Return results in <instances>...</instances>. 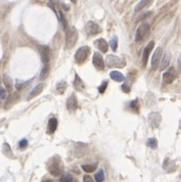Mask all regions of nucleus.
Listing matches in <instances>:
<instances>
[{"label":"nucleus","instance_id":"nucleus-33","mask_svg":"<svg viewBox=\"0 0 181 182\" xmlns=\"http://www.w3.org/2000/svg\"><path fill=\"white\" fill-rule=\"evenodd\" d=\"M131 107L132 109H134V111L138 112L139 110V103H138V99H135L131 102Z\"/></svg>","mask_w":181,"mask_h":182},{"label":"nucleus","instance_id":"nucleus-18","mask_svg":"<svg viewBox=\"0 0 181 182\" xmlns=\"http://www.w3.org/2000/svg\"><path fill=\"white\" fill-rule=\"evenodd\" d=\"M110 76H111L112 79L116 82H122L125 80L124 75H123L121 72H119V71H112L111 74H110Z\"/></svg>","mask_w":181,"mask_h":182},{"label":"nucleus","instance_id":"nucleus-4","mask_svg":"<svg viewBox=\"0 0 181 182\" xmlns=\"http://www.w3.org/2000/svg\"><path fill=\"white\" fill-rule=\"evenodd\" d=\"M90 54V47L88 46H82L78 49L75 54V61L77 63H83Z\"/></svg>","mask_w":181,"mask_h":182},{"label":"nucleus","instance_id":"nucleus-16","mask_svg":"<svg viewBox=\"0 0 181 182\" xmlns=\"http://www.w3.org/2000/svg\"><path fill=\"white\" fill-rule=\"evenodd\" d=\"M43 88H44V84H43V83H40V84H38L37 86H35L33 88V90L30 92V95L28 96V99H32V98H34L35 96H38L42 92Z\"/></svg>","mask_w":181,"mask_h":182},{"label":"nucleus","instance_id":"nucleus-32","mask_svg":"<svg viewBox=\"0 0 181 182\" xmlns=\"http://www.w3.org/2000/svg\"><path fill=\"white\" fill-rule=\"evenodd\" d=\"M106 86H108V81H104L102 82V84L99 86L98 91L100 92V93H104V91H106Z\"/></svg>","mask_w":181,"mask_h":182},{"label":"nucleus","instance_id":"nucleus-22","mask_svg":"<svg viewBox=\"0 0 181 182\" xmlns=\"http://www.w3.org/2000/svg\"><path fill=\"white\" fill-rule=\"evenodd\" d=\"M2 152L3 154H5L6 156H8V158H12L13 156V154H12V152H11V147L9 146V144L7 142H4L2 145Z\"/></svg>","mask_w":181,"mask_h":182},{"label":"nucleus","instance_id":"nucleus-15","mask_svg":"<svg viewBox=\"0 0 181 182\" xmlns=\"http://www.w3.org/2000/svg\"><path fill=\"white\" fill-rule=\"evenodd\" d=\"M77 107H78L77 98H76V96L74 95V94H72V95L68 98V100H67V109H68L70 112H74V111H76Z\"/></svg>","mask_w":181,"mask_h":182},{"label":"nucleus","instance_id":"nucleus-29","mask_svg":"<svg viewBox=\"0 0 181 182\" xmlns=\"http://www.w3.org/2000/svg\"><path fill=\"white\" fill-rule=\"evenodd\" d=\"M110 45H111V48L113 49V51H116L118 47V37H113V39L110 41Z\"/></svg>","mask_w":181,"mask_h":182},{"label":"nucleus","instance_id":"nucleus-28","mask_svg":"<svg viewBox=\"0 0 181 182\" xmlns=\"http://www.w3.org/2000/svg\"><path fill=\"white\" fill-rule=\"evenodd\" d=\"M147 3H149V1H146V0H143V1H140V2L138 3V4L135 6V12H138L140 11L142 8H143L144 6H146L147 5Z\"/></svg>","mask_w":181,"mask_h":182},{"label":"nucleus","instance_id":"nucleus-27","mask_svg":"<svg viewBox=\"0 0 181 182\" xmlns=\"http://www.w3.org/2000/svg\"><path fill=\"white\" fill-rule=\"evenodd\" d=\"M48 74H49V65H44L42 72L40 74V78L41 79H45L48 76Z\"/></svg>","mask_w":181,"mask_h":182},{"label":"nucleus","instance_id":"nucleus-24","mask_svg":"<svg viewBox=\"0 0 181 182\" xmlns=\"http://www.w3.org/2000/svg\"><path fill=\"white\" fill-rule=\"evenodd\" d=\"M67 83L65 81H61V82H59L57 83V92L59 93H64L65 92V90L67 89Z\"/></svg>","mask_w":181,"mask_h":182},{"label":"nucleus","instance_id":"nucleus-12","mask_svg":"<svg viewBox=\"0 0 181 182\" xmlns=\"http://www.w3.org/2000/svg\"><path fill=\"white\" fill-rule=\"evenodd\" d=\"M153 46H155V42H153V41H151V42L145 46V48H144L143 53H142V65H145L146 63H147L149 54H151V50L153 49Z\"/></svg>","mask_w":181,"mask_h":182},{"label":"nucleus","instance_id":"nucleus-9","mask_svg":"<svg viewBox=\"0 0 181 182\" xmlns=\"http://www.w3.org/2000/svg\"><path fill=\"white\" fill-rule=\"evenodd\" d=\"M161 121H162V116L160 113L151 112L148 115V123H149L151 128H158L160 126Z\"/></svg>","mask_w":181,"mask_h":182},{"label":"nucleus","instance_id":"nucleus-2","mask_svg":"<svg viewBox=\"0 0 181 182\" xmlns=\"http://www.w3.org/2000/svg\"><path fill=\"white\" fill-rule=\"evenodd\" d=\"M106 63L108 65V68H124L126 65V61L119 56L110 54L106 57Z\"/></svg>","mask_w":181,"mask_h":182},{"label":"nucleus","instance_id":"nucleus-21","mask_svg":"<svg viewBox=\"0 0 181 182\" xmlns=\"http://www.w3.org/2000/svg\"><path fill=\"white\" fill-rule=\"evenodd\" d=\"M57 120L55 118H51L48 122V125H47V129H48V133L52 134L54 131L57 130Z\"/></svg>","mask_w":181,"mask_h":182},{"label":"nucleus","instance_id":"nucleus-37","mask_svg":"<svg viewBox=\"0 0 181 182\" xmlns=\"http://www.w3.org/2000/svg\"><path fill=\"white\" fill-rule=\"evenodd\" d=\"M83 182H94L93 179H92L91 176H88V175H85L83 177Z\"/></svg>","mask_w":181,"mask_h":182},{"label":"nucleus","instance_id":"nucleus-23","mask_svg":"<svg viewBox=\"0 0 181 182\" xmlns=\"http://www.w3.org/2000/svg\"><path fill=\"white\" fill-rule=\"evenodd\" d=\"M17 98H19V95H17V93L11 94V95L9 96V98L7 99L6 104H5V107H6V109H8V107H9V104H10V103H14L15 101L17 100Z\"/></svg>","mask_w":181,"mask_h":182},{"label":"nucleus","instance_id":"nucleus-39","mask_svg":"<svg viewBox=\"0 0 181 182\" xmlns=\"http://www.w3.org/2000/svg\"><path fill=\"white\" fill-rule=\"evenodd\" d=\"M42 182H51V180L48 179V180H45V181H42Z\"/></svg>","mask_w":181,"mask_h":182},{"label":"nucleus","instance_id":"nucleus-3","mask_svg":"<svg viewBox=\"0 0 181 182\" xmlns=\"http://www.w3.org/2000/svg\"><path fill=\"white\" fill-rule=\"evenodd\" d=\"M151 30V27L147 23H142L140 26L137 28L136 33H135V41L136 42H141L145 39V37L148 35Z\"/></svg>","mask_w":181,"mask_h":182},{"label":"nucleus","instance_id":"nucleus-20","mask_svg":"<svg viewBox=\"0 0 181 182\" xmlns=\"http://www.w3.org/2000/svg\"><path fill=\"white\" fill-rule=\"evenodd\" d=\"M2 81H3V84H4L5 88H6V90L8 91V92H11V90H12V80H11V78H10L8 75H3Z\"/></svg>","mask_w":181,"mask_h":182},{"label":"nucleus","instance_id":"nucleus-11","mask_svg":"<svg viewBox=\"0 0 181 182\" xmlns=\"http://www.w3.org/2000/svg\"><path fill=\"white\" fill-rule=\"evenodd\" d=\"M92 63L95 67V69L98 71H102L104 69V61L102 59V55L99 52H94L93 53Z\"/></svg>","mask_w":181,"mask_h":182},{"label":"nucleus","instance_id":"nucleus-41","mask_svg":"<svg viewBox=\"0 0 181 182\" xmlns=\"http://www.w3.org/2000/svg\"><path fill=\"white\" fill-rule=\"evenodd\" d=\"M72 182H77V181H74V180H73V181H72Z\"/></svg>","mask_w":181,"mask_h":182},{"label":"nucleus","instance_id":"nucleus-35","mask_svg":"<svg viewBox=\"0 0 181 182\" xmlns=\"http://www.w3.org/2000/svg\"><path fill=\"white\" fill-rule=\"evenodd\" d=\"M27 145H28V140L27 139H22L21 141H20V147H21V148H25Z\"/></svg>","mask_w":181,"mask_h":182},{"label":"nucleus","instance_id":"nucleus-40","mask_svg":"<svg viewBox=\"0 0 181 182\" xmlns=\"http://www.w3.org/2000/svg\"><path fill=\"white\" fill-rule=\"evenodd\" d=\"M179 128L181 129V120H180V123H179Z\"/></svg>","mask_w":181,"mask_h":182},{"label":"nucleus","instance_id":"nucleus-31","mask_svg":"<svg viewBox=\"0 0 181 182\" xmlns=\"http://www.w3.org/2000/svg\"><path fill=\"white\" fill-rule=\"evenodd\" d=\"M82 169L86 173H92L95 170V166H93V165H83Z\"/></svg>","mask_w":181,"mask_h":182},{"label":"nucleus","instance_id":"nucleus-38","mask_svg":"<svg viewBox=\"0 0 181 182\" xmlns=\"http://www.w3.org/2000/svg\"><path fill=\"white\" fill-rule=\"evenodd\" d=\"M178 67H179V70H181V54L178 59Z\"/></svg>","mask_w":181,"mask_h":182},{"label":"nucleus","instance_id":"nucleus-30","mask_svg":"<svg viewBox=\"0 0 181 182\" xmlns=\"http://www.w3.org/2000/svg\"><path fill=\"white\" fill-rule=\"evenodd\" d=\"M59 181L61 182H72L73 181V176L70 175V174H65V175H63L61 177Z\"/></svg>","mask_w":181,"mask_h":182},{"label":"nucleus","instance_id":"nucleus-14","mask_svg":"<svg viewBox=\"0 0 181 182\" xmlns=\"http://www.w3.org/2000/svg\"><path fill=\"white\" fill-rule=\"evenodd\" d=\"M94 44H95V46H96L97 48H98L99 51H101L102 53H106V52H108V42H106V40L104 39V38H99V39L95 40Z\"/></svg>","mask_w":181,"mask_h":182},{"label":"nucleus","instance_id":"nucleus-34","mask_svg":"<svg viewBox=\"0 0 181 182\" xmlns=\"http://www.w3.org/2000/svg\"><path fill=\"white\" fill-rule=\"evenodd\" d=\"M4 98H6V90L0 86V99H4Z\"/></svg>","mask_w":181,"mask_h":182},{"label":"nucleus","instance_id":"nucleus-5","mask_svg":"<svg viewBox=\"0 0 181 182\" xmlns=\"http://www.w3.org/2000/svg\"><path fill=\"white\" fill-rule=\"evenodd\" d=\"M47 170L49 171V173L52 176H59L61 173V165H59V161H57V160L51 159L47 165Z\"/></svg>","mask_w":181,"mask_h":182},{"label":"nucleus","instance_id":"nucleus-17","mask_svg":"<svg viewBox=\"0 0 181 182\" xmlns=\"http://www.w3.org/2000/svg\"><path fill=\"white\" fill-rule=\"evenodd\" d=\"M74 88L78 91H83L85 88V84L84 82L81 80V78L76 74L75 76V80H74Z\"/></svg>","mask_w":181,"mask_h":182},{"label":"nucleus","instance_id":"nucleus-8","mask_svg":"<svg viewBox=\"0 0 181 182\" xmlns=\"http://www.w3.org/2000/svg\"><path fill=\"white\" fill-rule=\"evenodd\" d=\"M177 78V73L174 68H169L163 75V82L164 84H171Z\"/></svg>","mask_w":181,"mask_h":182},{"label":"nucleus","instance_id":"nucleus-10","mask_svg":"<svg viewBox=\"0 0 181 182\" xmlns=\"http://www.w3.org/2000/svg\"><path fill=\"white\" fill-rule=\"evenodd\" d=\"M39 52H40L41 59L42 63L44 65H48V63L50 61V57H51V50L48 46L46 45H42L39 47Z\"/></svg>","mask_w":181,"mask_h":182},{"label":"nucleus","instance_id":"nucleus-6","mask_svg":"<svg viewBox=\"0 0 181 182\" xmlns=\"http://www.w3.org/2000/svg\"><path fill=\"white\" fill-rule=\"evenodd\" d=\"M85 33L87 34L88 36H94V35H97L99 33L101 32V28L97 25L96 23H94V22H88L86 25H85Z\"/></svg>","mask_w":181,"mask_h":182},{"label":"nucleus","instance_id":"nucleus-13","mask_svg":"<svg viewBox=\"0 0 181 182\" xmlns=\"http://www.w3.org/2000/svg\"><path fill=\"white\" fill-rule=\"evenodd\" d=\"M170 61H171V53L169 51L165 52L164 55L162 56V59H161V63L159 68H160L161 71H165L166 69L169 67L170 65Z\"/></svg>","mask_w":181,"mask_h":182},{"label":"nucleus","instance_id":"nucleus-19","mask_svg":"<svg viewBox=\"0 0 181 182\" xmlns=\"http://www.w3.org/2000/svg\"><path fill=\"white\" fill-rule=\"evenodd\" d=\"M49 5L51 7H53V9H54V11L57 12V16H59V22L61 23V25H63V27H64L65 29H67V21H66V18H65V16H64V12L61 11V9H57L55 7L53 6V5H51L49 3Z\"/></svg>","mask_w":181,"mask_h":182},{"label":"nucleus","instance_id":"nucleus-25","mask_svg":"<svg viewBox=\"0 0 181 182\" xmlns=\"http://www.w3.org/2000/svg\"><path fill=\"white\" fill-rule=\"evenodd\" d=\"M94 178H95V181L96 182H104V170H99L98 172L95 174V176H94Z\"/></svg>","mask_w":181,"mask_h":182},{"label":"nucleus","instance_id":"nucleus-36","mask_svg":"<svg viewBox=\"0 0 181 182\" xmlns=\"http://www.w3.org/2000/svg\"><path fill=\"white\" fill-rule=\"evenodd\" d=\"M122 90L124 91V92H130V86L128 84H126V83H125V84H123L122 85Z\"/></svg>","mask_w":181,"mask_h":182},{"label":"nucleus","instance_id":"nucleus-7","mask_svg":"<svg viewBox=\"0 0 181 182\" xmlns=\"http://www.w3.org/2000/svg\"><path fill=\"white\" fill-rule=\"evenodd\" d=\"M162 56H163V48L162 47H158L155 50V52L153 54V57H151V70L155 71L159 68Z\"/></svg>","mask_w":181,"mask_h":182},{"label":"nucleus","instance_id":"nucleus-1","mask_svg":"<svg viewBox=\"0 0 181 182\" xmlns=\"http://www.w3.org/2000/svg\"><path fill=\"white\" fill-rule=\"evenodd\" d=\"M78 41V31L75 27H70L66 32V46L67 48H73Z\"/></svg>","mask_w":181,"mask_h":182},{"label":"nucleus","instance_id":"nucleus-26","mask_svg":"<svg viewBox=\"0 0 181 182\" xmlns=\"http://www.w3.org/2000/svg\"><path fill=\"white\" fill-rule=\"evenodd\" d=\"M146 144H147V146L151 147V148L155 150V148L158 147V140L155 139V138H149V139L147 140Z\"/></svg>","mask_w":181,"mask_h":182}]
</instances>
